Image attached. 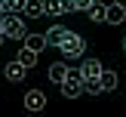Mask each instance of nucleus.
Here are the masks:
<instances>
[{
  "label": "nucleus",
  "instance_id": "nucleus-6",
  "mask_svg": "<svg viewBox=\"0 0 126 117\" xmlns=\"http://www.w3.org/2000/svg\"><path fill=\"white\" fill-rule=\"evenodd\" d=\"M65 37H68V28H62V25H52V28L46 31V43L49 46H62Z\"/></svg>",
  "mask_w": 126,
  "mask_h": 117
},
{
  "label": "nucleus",
  "instance_id": "nucleus-9",
  "mask_svg": "<svg viewBox=\"0 0 126 117\" xmlns=\"http://www.w3.org/2000/svg\"><path fill=\"white\" fill-rule=\"evenodd\" d=\"M25 46H31L34 52H43V49L49 46V43H46V34H25Z\"/></svg>",
  "mask_w": 126,
  "mask_h": 117
},
{
  "label": "nucleus",
  "instance_id": "nucleus-18",
  "mask_svg": "<svg viewBox=\"0 0 126 117\" xmlns=\"http://www.w3.org/2000/svg\"><path fill=\"white\" fill-rule=\"evenodd\" d=\"M92 3H95V0H74V9H77V12H89Z\"/></svg>",
  "mask_w": 126,
  "mask_h": 117
},
{
  "label": "nucleus",
  "instance_id": "nucleus-3",
  "mask_svg": "<svg viewBox=\"0 0 126 117\" xmlns=\"http://www.w3.org/2000/svg\"><path fill=\"white\" fill-rule=\"evenodd\" d=\"M59 49L68 55V59H80V55H83V49H86V40H83L80 34H74V31H68V37L62 40Z\"/></svg>",
  "mask_w": 126,
  "mask_h": 117
},
{
  "label": "nucleus",
  "instance_id": "nucleus-16",
  "mask_svg": "<svg viewBox=\"0 0 126 117\" xmlns=\"http://www.w3.org/2000/svg\"><path fill=\"white\" fill-rule=\"evenodd\" d=\"M65 77H68V65H62V62L49 65V80H52V83H62Z\"/></svg>",
  "mask_w": 126,
  "mask_h": 117
},
{
  "label": "nucleus",
  "instance_id": "nucleus-14",
  "mask_svg": "<svg viewBox=\"0 0 126 117\" xmlns=\"http://www.w3.org/2000/svg\"><path fill=\"white\" fill-rule=\"evenodd\" d=\"M83 92H89V96H102L105 86H102L98 77H83Z\"/></svg>",
  "mask_w": 126,
  "mask_h": 117
},
{
  "label": "nucleus",
  "instance_id": "nucleus-8",
  "mask_svg": "<svg viewBox=\"0 0 126 117\" xmlns=\"http://www.w3.org/2000/svg\"><path fill=\"white\" fill-rule=\"evenodd\" d=\"M126 18V6H120L114 0V3H108V25H120Z\"/></svg>",
  "mask_w": 126,
  "mask_h": 117
},
{
  "label": "nucleus",
  "instance_id": "nucleus-12",
  "mask_svg": "<svg viewBox=\"0 0 126 117\" xmlns=\"http://www.w3.org/2000/svg\"><path fill=\"white\" fill-rule=\"evenodd\" d=\"M37 59H40V52H34V49H31V46L18 49V62H22L25 68H34V65H37Z\"/></svg>",
  "mask_w": 126,
  "mask_h": 117
},
{
  "label": "nucleus",
  "instance_id": "nucleus-2",
  "mask_svg": "<svg viewBox=\"0 0 126 117\" xmlns=\"http://www.w3.org/2000/svg\"><path fill=\"white\" fill-rule=\"evenodd\" d=\"M3 34L6 40H25L28 28H25V18L18 12H3Z\"/></svg>",
  "mask_w": 126,
  "mask_h": 117
},
{
  "label": "nucleus",
  "instance_id": "nucleus-17",
  "mask_svg": "<svg viewBox=\"0 0 126 117\" xmlns=\"http://www.w3.org/2000/svg\"><path fill=\"white\" fill-rule=\"evenodd\" d=\"M25 0H3V12H22Z\"/></svg>",
  "mask_w": 126,
  "mask_h": 117
},
{
  "label": "nucleus",
  "instance_id": "nucleus-20",
  "mask_svg": "<svg viewBox=\"0 0 126 117\" xmlns=\"http://www.w3.org/2000/svg\"><path fill=\"white\" fill-rule=\"evenodd\" d=\"M117 3H120V6H126V0H117Z\"/></svg>",
  "mask_w": 126,
  "mask_h": 117
},
{
  "label": "nucleus",
  "instance_id": "nucleus-10",
  "mask_svg": "<svg viewBox=\"0 0 126 117\" xmlns=\"http://www.w3.org/2000/svg\"><path fill=\"white\" fill-rule=\"evenodd\" d=\"M98 80H102L105 92H114V89H117V71H108V68H102V74H98Z\"/></svg>",
  "mask_w": 126,
  "mask_h": 117
},
{
  "label": "nucleus",
  "instance_id": "nucleus-1",
  "mask_svg": "<svg viewBox=\"0 0 126 117\" xmlns=\"http://www.w3.org/2000/svg\"><path fill=\"white\" fill-rule=\"evenodd\" d=\"M59 89H62V96H65V99L83 96V71H80V68H68V77L59 83Z\"/></svg>",
  "mask_w": 126,
  "mask_h": 117
},
{
  "label": "nucleus",
  "instance_id": "nucleus-7",
  "mask_svg": "<svg viewBox=\"0 0 126 117\" xmlns=\"http://www.w3.org/2000/svg\"><path fill=\"white\" fill-rule=\"evenodd\" d=\"M102 62H98V59H92V55H89V59H83V65H80V71H83V77H98V74H102Z\"/></svg>",
  "mask_w": 126,
  "mask_h": 117
},
{
  "label": "nucleus",
  "instance_id": "nucleus-15",
  "mask_svg": "<svg viewBox=\"0 0 126 117\" xmlns=\"http://www.w3.org/2000/svg\"><path fill=\"white\" fill-rule=\"evenodd\" d=\"M43 16H65V3L62 0H43Z\"/></svg>",
  "mask_w": 126,
  "mask_h": 117
},
{
  "label": "nucleus",
  "instance_id": "nucleus-13",
  "mask_svg": "<svg viewBox=\"0 0 126 117\" xmlns=\"http://www.w3.org/2000/svg\"><path fill=\"white\" fill-rule=\"evenodd\" d=\"M25 16H28V18H40L43 16V0H25Z\"/></svg>",
  "mask_w": 126,
  "mask_h": 117
},
{
  "label": "nucleus",
  "instance_id": "nucleus-5",
  "mask_svg": "<svg viewBox=\"0 0 126 117\" xmlns=\"http://www.w3.org/2000/svg\"><path fill=\"white\" fill-rule=\"evenodd\" d=\"M25 71H28V68L22 65V62H6V68H3V77L6 80H12V83H18V80H25Z\"/></svg>",
  "mask_w": 126,
  "mask_h": 117
},
{
  "label": "nucleus",
  "instance_id": "nucleus-19",
  "mask_svg": "<svg viewBox=\"0 0 126 117\" xmlns=\"http://www.w3.org/2000/svg\"><path fill=\"white\" fill-rule=\"evenodd\" d=\"M0 16H3V0H0Z\"/></svg>",
  "mask_w": 126,
  "mask_h": 117
},
{
  "label": "nucleus",
  "instance_id": "nucleus-11",
  "mask_svg": "<svg viewBox=\"0 0 126 117\" xmlns=\"http://www.w3.org/2000/svg\"><path fill=\"white\" fill-rule=\"evenodd\" d=\"M89 18H92V22H98V25H102V22H108V6L95 0V3L89 6Z\"/></svg>",
  "mask_w": 126,
  "mask_h": 117
},
{
  "label": "nucleus",
  "instance_id": "nucleus-21",
  "mask_svg": "<svg viewBox=\"0 0 126 117\" xmlns=\"http://www.w3.org/2000/svg\"><path fill=\"white\" fill-rule=\"evenodd\" d=\"M123 52H126V37H123Z\"/></svg>",
  "mask_w": 126,
  "mask_h": 117
},
{
  "label": "nucleus",
  "instance_id": "nucleus-4",
  "mask_svg": "<svg viewBox=\"0 0 126 117\" xmlns=\"http://www.w3.org/2000/svg\"><path fill=\"white\" fill-rule=\"evenodd\" d=\"M25 108H28V111H43V108H46V96H43L40 89L25 92Z\"/></svg>",
  "mask_w": 126,
  "mask_h": 117
}]
</instances>
